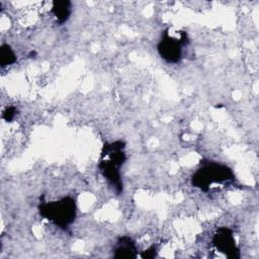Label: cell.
Masks as SVG:
<instances>
[{
    "label": "cell",
    "instance_id": "cell-2",
    "mask_svg": "<svg viewBox=\"0 0 259 259\" xmlns=\"http://www.w3.org/2000/svg\"><path fill=\"white\" fill-rule=\"evenodd\" d=\"M39 214L63 230L74 223L77 204L73 196L67 195L54 201H42L38 205Z\"/></svg>",
    "mask_w": 259,
    "mask_h": 259
},
{
    "label": "cell",
    "instance_id": "cell-7",
    "mask_svg": "<svg viewBox=\"0 0 259 259\" xmlns=\"http://www.w3.org/2000/svg\"><path fill=\"white\" fill-rule=\"evenodd\" d=\"M51 12L56 17L59 24H64L70 18L72 12V3L69 0L54 1Z\"/></svg>",
    "mask_w": 259,
    "mask_h": 259
},
{
    "label": "cell",
    "instance_id": "cell-5",
    "mask_svg": "<svg viewBox=\"0 0 259 259\" xmlns=\"http://www.w3.org/2000/svg\"><path fill=\"white\" fill-rule=\"evenodd\" d=\"M212 244L229 258H240V249L236 244L234 233L230 228H219L212 237Z\"/></svg>",
    "mask_w": 259,
    "mask_h": 259
},
{
    "label": "cell",
    "instance_id": "cell-4",
    "mask_svg": "<svg viewBox=\"0 0 259 259\" xmlns=\"http://www.w3.org/2000/svg\"><path fill=\"white\" fill-rule=\"evenodd\" d=\"M188 35L184 30L171 33L170 28H166L157 45L159 56L168 64H178L182 60L183 48L188 45Z\"/></svg>",
    "mask_w": 259,
    "mask_h": 259
},
{
    "label": "cell",
    "instance_id": "cell-1",
    "mask_svg": "<svg viewBox=\"0 0 259 259\" xmlns=\"http://www.w3.org/2000/svg\"><path fill=\"white\" fill-rule=\"evenodd\" d=\"M124 149L125 143L121 140L105 143L98 163V169L101 175L117 194H120L123 189L120 168L126 160Z\"/></svg>",
    "mask_w": 259,
    "mask_h": 259
},
{
    "label": "cell",
    "instance_id": "cell-6",
    "mask_svg": "<svg viewBox=\"0 0 259 259\" xmlns=\"http://www.w3.org/2000/svg\"><path fill=\"white\" fill-rule=\"evenodd\" d=\"M137 246L133 239L128 236L118 238L113 248L114 258H135L137 256Z\"/></svg>",
    "mask_w": 259,
    "mask_h": 259
},
{
    "label": "cell",
    "instance_id": "cell-8",
    "mask_svg": "<svg viewBox=\"0 0 259 259\" xmlns=\"http://www.w3.org/2000/svg\"><path fill=\"white\" fill-rule=\"evenodd\" d=\"M17 57L8 44H3L0 48V65L2 68H5L9 65H12L16 62Z\"/></svg>",
    "mask_w": 259,
    "mask_h": 259
},
{
    "label": "cell",
    "instance_id": "cell-10",
    "mask_svg": "<svg viewBox=\"0 0 259 259\" xmlns=\"http://www.w3.org/2000/svg\"><path fill=\"white\" fill-rule=\"evenodd\" d=\"M156 256V247L152 246L150 247L149 249H147L143 254H142V257L143 258H152V257H155Z\"/></svg>",
    "mask_w": 259,
    "mask_h": 259
},
{
    "label": "cell",
    "instance_id": "cell-3",
    "mask_svg": "<svg viewBox=\"0 0 259 259\" xmlns=\"http://www.w3.org/2000/svg\"><path fill=\"white\" fill-rule=\"evenodd\" d=\"M235 175L232 169L222 163L206 161L193 173L191 184L201 191H208L212 184H222L234 180Z\"/></svg>",
    "mask_w": 259,
    "mask_h": 259
},
{
    "label": "cell",
    "instance_id": "cell-9",
    "mask_svg": "<svg viewBox=\"0 0 259 259\" xmlns=\"http://www.w3.org/2000/svg\"><path fill=\"white\" fill-rule=\"evenodd\" d=\"M16 112H17L16 107H14V106L6 107V109L2 113V118L5 119L6 121H11L12 119H14V117L16 115Z\"/></svg>",
    "mask_w": 259,
    "mask_h": 259
}]
</instances>
